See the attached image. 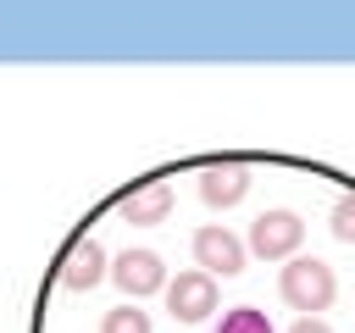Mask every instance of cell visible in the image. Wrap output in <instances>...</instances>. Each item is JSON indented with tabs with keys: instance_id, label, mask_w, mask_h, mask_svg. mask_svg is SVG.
Instances as JSON below:
<instances>
[{
	"instance_id": "1",
	"label": "cell",
	"mask_w": 355,
	"mask_h": 333,
	"mask_svg": "<svg viewBox=\"0 0 355 333\" xmlns=\"http://www.w3.org/2000/svg\"><path fill=\"white\" fill-rule=\"evenodd\" d=\"M277 300L294 316H327L344 300V266L322 250H300L294 261L277 266Z\"/></svg>"
},
{
	"instance_id": "2",
	"label": "cell",
	"mask_w": 355,
	"mask_h": 333,
	"mask_svg": "<svg viewBox=\"0 0 355 333\" xmlns=\"http://www.w3.org/2000/svg\"><path fill=\"white\" fill-rule=\"evenodd\" d=\"M178 178H183V166H155V172H144V178H133V183H122V189H111V194L94 205V216H83V222H94V228H105V222L155 228V222H166L172 205H178V189H172Z\"/></svg>"
},
{
	"instance_id": "3",
	"label": "cell",
	"mask_w": 355,
	"mask_h": 333,
	"mask_svg": "<svg viewBox=\"0 0 355 333\" xmlns=\"http://www.w3.org/2000/svg\"><path fill=\"white\" fill-rule=\"evenodd\" d=\"M255 155H244V150H216V155H194L189 161V178H194V194L216 211H227V205H239L250 189H255Z\"/></svg>"
},
{
	"instance_id": "4",
	"label": "cell",
	"mask_w": 355,
	"mask_h": 333,
	"mask_svg": "<svg viewBox=\"0 0 355 333\" xmlns=\"http://www.w3.org/2000/svg\"><path fill=\"white\" fill-rule=\"evenodd\" d=\"M305 239H311V222H305V211H294V205H266V211L250 222V255H255V261H272V266L294 261V255L305 250Z\"/></svg>"
},
{
	"instance_id": "5",
	"label": "cell",
	"mask_w": 355,
	"mask_h": 333,
	"mask_svg": "<svg viewBox=\"0 0 355 333\" xmlns=\"http://www.w3.org/2000/svg\"><path fill=\"white\" fill-rule=\"evenodd\" d=\"M122 300H150V294H166V283H172V272H166V261H161V250H150V244H122V250H111V278H105Z\"/></svg>"
},
{
	"instance_id": "6",
	"label": "cell",
	"mask_w": 355,
	"mask_h": 333,
	"mask_svg": "<svg viewBox=\"0 0 355 333\" xmlns=\"http://www.w3.org/2000/svg\"><path fill=\"white\" fill-rule=\"evenodd\" d=\"M222 311V289H216V278L211 272H178L172 283H166V316L178 322V327H200V322H211Z\"/></svg>"
},
{
	"instance_id": "7",
	"label": "cell",
	"mask_w": 355,
	"mask_h": 333,
	"mask_svg": "<svg viewBox=\"0 0 355 333\" xmlns=\"http://www.w3.org/2000/svg\"><path fill=\"white\" fill-rule=\"evenodd\" d=\"M189 250H194V266L211 272V278H239V272L250 266V239H239V233H227V228H216V222L194 228V233H189Z\"/></svg>"
},
{
	"instance_id": "8",
	"label": "cell",
	"mask_w": 355,
	"mask_h": 333,
	"mask_svg": "<svg viewBox=\"0 0 355 333\" xmlns=\"http://www.w3.org/2000/svg\"><path fill=\"white\" fill-rule=\"evenodd\" d=\"M94 333H155V322L144 316L139 300H116V305H105L94 316Z\"/></svg>"
},
{
	"instance_id": "9",
	"label": "cell",
	"mask_w": 355,
	"mask_h": 333,
	"mask_svg": "<svg viewBox=\"0 0 355 333\" xmlns=\"http://www.w3.org/2000/svg\"><path fill=\"white\" fill-rule=\"evenodd\" d=\"M205 327H211V333H277L261 305H227V311H216Z\"/></svg>"
},
{
	"instance_id": "10",
	"label": "cell",
	"mask_w": 355,
	"mask_h": 333,
	"mask_svg": "<svg viewBox=\"0 0 355 333\" xmlns=\"http://www.w3.org/2000/svg\"><path fill=\"white\" fill-rule=\"evenodd\" d=\"M283 333H338V327H333L327 316H294V322H288Z\"/></svg>"
}]
</instances>
